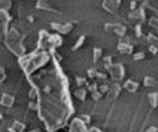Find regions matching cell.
Masks as SVG:
<instances>
[{
	"instance_id": "5",
	"label": "cell",
	"mask_w": 158,
	"mask_h": 132,
	"mask_svg": "<svg viewBox=\"0 0 158 132\" xmlns=\"http://www.w3.org/2000/svg\"><path fill=\"white\" fill-rule=\"evenodd\" d=\"M136 6H137L136 2H132L131 3V9H132V11H135V9H136Z\"/></svg>"
},
{
	"instance_id": "1",
	"label": "cell",
	"mask_w": 158,
	"mask_h": 132,
	"mask_svg": "<svg viewBox=\"0 0 158 132\" xmlns=\"http://www.w3.org/2000/svg\"><path fill=\"white\" fill-rule=\"evenodd\" d=\"M52 27L54 29H57L58 32H61V33H69L71 31V28H73V24H70V23H66V24H52Z\"/></svg>"
},
{
	"instance_id": "2",
	"label": "cell",
	"mask_w": 158,
	"mask_h": 132,
	"mask_svg": "<svg viewBox=\"0 0 158 132\" xmlns=\"http://www.w3.org/2000/svg\"><path fill=\"white\" fill-rule=\"evenodd\" d=\"M36 7L38 9H41V11H50V12H57L56 9H54L53 7H50L49 4L45 2V0H38L37 4H36Z\"/></svg>"
},
{
	"instance_id": "4",
	"label": "cell",
	"mask_w": 158,
	"mask_h": 132,
	"mask_svg": "<svg viewBox=\"0 0 158 132\" xmlns=\"http://www.w3.org/2000/svg\"><path fill=\"white\" fill-rule=\"evenodd\" d=\"M149 24H150V27H153L154 29H158V19H150Z\"/></svg>"
},
{
	"instance_id": "3",
	"label": "cell",
	"mask_w": 158,
	"mask_h": 132,
	"mask_svg": "<svg viewBox=\"0 0 158 132\" xmlns=\"http://www.w3.org/2000/svg\"><path fill=\"white\" fill-rule=\"evenodd\" d=\"M12 7L11 0H2V11H8Z\"/></svg>"
},
{
	"instance_id": "6",
	"label": "cell",
	"mask_w": 158,
	"mask_h": 132,
	"mask_svg": "<svg viewBox=\"0 0 158 132\" xmlns=\"http://www.w3.org/2000/svg\"><path fill=\"white\" fill-rule=\"evenodd\" d=\"M117 2H118V3H120V0H117Z\"/></svg>"
}]
</instances>
